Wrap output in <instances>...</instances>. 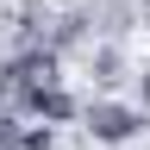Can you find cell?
<instances>
[{"label":"cell","mask_w":150,"mask_h":150,"mask_svg":"<svg viewBox=\"0 0 150 150\" xmlns=\"http://www.w3.org/2000/svg\"><path fill=\"white\" fill-rule=\"evenodd\" d=\"M81 138L88 144H106V150H119L131 138H144L150 131V112L144 106H131V100H112V94H94V100H81Z\"/></svg>","instance_id":"6da1fadb"},{"label":"cell","mask_w":150,"mask_h":150,"mask_svg":"<svg viewBox=\"0 0 150 150\" xmlns=\"http://www.w3.org/2000/svg\"><path fill=\"white\" fill-rule=\"evenodd\" d=\"M81 69H88L94 94H112V88L131 81V56H125V44H112V38H94V44L81 50Z\"/></svg>","instance_id":"7a4b0ae2"},{"label":"cell","mask_w":150,"mask_h":150,"mask_svg":"<svg viewBox=\"0 0 150 150\" xmlns=\"http://www.w3.org/2000/svg\"><path fill=\"white\" fill-rule=\"evenodd\" d=\"M75 112H81V100L63 88V81H50V88H38L25 106H19V119H31V125H69Z\"/></svg>","instance_id":"3957f363"},{"label":"cell","mask_w":150,"mask_h":150,"mask_svg":"<svg viewBox=\"0 0 150 150\" xmlns=\"http://www.w3.org/2000/svg\"><path fill=\"white\" fill-rule=\"evenodd\" d=\"M88 13H94V38L119 44L125 31H138V0H88Z\"/></svg>","instance_id":"277c9868"},{"label":"cell","mask_w":150,"mask_h":150,"mask_svg":"<svg viewBox=\"0 0 150 150\" xmlns=\"http://www.w3.org/2000/svg\"><path fill=\"white\" fill-rule=\"evenodd\" d=\"M131 88H138V100H131V106H144V112H150V69L131 75Z\"/></svg>","instance_id":"5b68a950"},{"label":"cell","mask_w":150,"mask_h":150,"mask_svg":"<svg viewBox=\"0 0 150 150\" xmlns=\"http://www.w3.org/2000/svg\"><path fill=\"white\" fill-rule=\"evenodd\" d=\"M138 25H144V31H150V0H138Z\"/></svg>","instance_id":"8992f818"},{"label":"cell","mask_w":150,"mask_h":150,"mask_svg":"<svg viewBox=\"0 0 150 150\" xmlns=\"http://www.w3.org/2000/svg\"><path fill=\"white\" fill-rule=\"evenodd\" d=\"M0 38H6V13H0Z\"/></svg>","instance_id":"52a82bcc"}]
</instances>
